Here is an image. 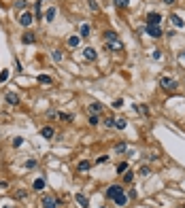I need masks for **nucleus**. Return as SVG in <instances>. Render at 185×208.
I'll return each mask as SVG.
<instances>
[{"label":"nucleus","instance_id":"obj_14","mask_svg":"<svg viewBox=\"0 0 185 208\" xmlns=\"http://www.w3.org/2000/svg\"><path fill=\"white\" fill-rule=\"evenodd\" d=\"M34 40H36V36H34V34H30V32L21 34V43H24V45H32Z\"/></svg>","mask_w":185,"mask_h":208},{"label":"nucleus","instance_id":"obj_5","mask_svg":"<svg viewBox=\"0 0 185 208\" xmlns=\"http://www.w3.org/2000/svg\"><path fill=\"white\" fill-rule=\"evenodd\" d=\"M40 204H43V208H58V200H55V197H51V196H45Z\"/></svg>","mask_w":185,"mask_h":208},{"label":"nucleus","instance_id":"obj_27","mask_svg":"<svg viewBox=\"0 0 185 208\" xmlns=\"http://www.w3.org/2000/svg\"><path fill=\"white\" fill-rule=\"evenodd\" d=\"M100 119H98V115H89V125H98Z\"/></svg>","mask_w":185,"mask_h":208},{"label":"nucleus","instance_id":"obj_29","mask_svg":"<svg viewBox=\"0 0 185 208\" xmlns=\"http://www.w3.org/2000/svg\"><path fill=\"white\" fill-rule=\"evenodd\" d=\"M21 145H24V138H19V136H17V138H13V147H15V149L21 147Z\"/></svg>","mask_w":185,"mask_h":208},{"label":"nucleus","instance_id":"obj_26","mask_svg":"<svg viewBox=\"0 0 185 208\" xmlns=\"http://www.w3.org/2000/svg\"><path fill=\"white\" fill-rule=\"evenodd\" d=\"M149 166H140V170H138V174H140V176H149Z\"/></svg>","mask_w":185,"mask_h":208},{"label":"nucleus","instance_id":"obj_22","mask_svg":"<svg viewBox=\"0 0 185 208\" xmlns=\"http://www.w3.org/2000/svg\"><path fill=\"white\" fill-rule=\"evenodd\" d=\"M113 4H115V7H119V9H126V7L130 4V0H113Z\"/></svg>","mask_w":185,"mask_h":208},{"label":"nucleus","instance_id":"obj_36","mask_svg":"<svg viewBox=\"0 0 185 208\" xmlns=\"http://www.w3.org/2000/svg\"><path fill=\"white\" fill-rule=\"evenodd\" d=\"M107 161H109V157H107V155H100V157L96 159V164H107Z\"/></svg>","mask_w":185,"mask_h":208},{"label":"nucleus","instance_id":"obj_8","mask_svg":"<svg viewBox=\"0 0 185 208\" xmlns=\"http://www.w3.org/2000/svg\"><path fill=\"white\" fill-rule=\"evenodd\" d=\"M83 58H85V60H89V62H94L96 58H98V53H96V49H94V47H85V49H83Z\"/></svg>","mask_w":185,"mask_h":208},{"label":"nucleus","instance_id":"obj_1","mask_svg":"<svg viewBox=\"0 0 185 208\" xmlns=\"http://www.w3.org/2000/svg\"><path fill=\"white\" fill-rule=\"evenodd\" d=\"M160 85L164 87V89H170V91H174L177 87H179V81L177 79H173V76H160Z\"/></svg>","mask_w":185,"mask_h":208},{"label":"nucleus","instance_id":"obj_32","mask_svg":"<svg viewBox=\"0 0 185 208\" xmlns=\"http://www.w3.org/2000/svg\"><path fill=\"white\" fill-rule=\"evenodd\" d=\"M36 159H28V161H26V168H36Z\"/></svg>","mask_w":185,"mask_h":208},{"label":"nucleus","instance_id":"obj_20","mask_svg":"<svg viewBox=\"0 0 185 208\" xmlns=\"http://www.w3.org/2000/svg\"><path fill=\"white\" fill-rule=\"evenodd\" d=\"M79 43H81V36H70L68 38V47H79Z\"/></svg>","mask_w":185,"mask_h":208},{"label":"nucleus","instance_id":"obj_38","mask_svg":"<svg viewBox=\"0 0 185 208\" xmlns=\"http://www.w3.org/2000/svg\"><path fill=\"white\" fill-rule=\"evenodd\" d=\"M89 9H92V11H98V4H96V0H89Z\"/></svg>","mask_w":185,"mask_h":208},{"label":"nucleus","instance_id":"obj_9","mask_svg":"<svg viewBox=\"0 0 185 208\" xmlns=\"http://www.w3.org/2000/svg\"><path fill=\"white\" fill-rule=\"evenodd\" d=\"M4 100H7L11 106H17V104H19V96H17V94H13V91H9V94L4 96Z\"/></svg>","mask_w":185,"mask_h":208},{"label":"nucleus","instance_id":"obj_37","mask_svg":"<svg viewBox=\"0 0 185 208\" xmlns=\"http://www.w3.org/2000/svg\"><path fill=\"white\" fill-rule=\"evenodd\" d=\"M138 113H143V115H149V110H147V106H145V104H140V106H138Z\"/></svg>","mask_w":185,"mask_h":208},{"label":"nucleus","instance_id":"obj_15","mask_svg":"<svg viewBox=\"0 0 185 208\" xmlns=\"http://www.w3.org/2000/svg\"><path fill=\"white\" fill-rule=\"evenodd\" d=\"M128 151H130V147H128L126 142H119V145L115 147V153H117V155H123V153H128Z\"/></svg>","mask_w":185,"mask_h":208},{"label":"nucleus","instance_id":"obj_17","mask_svg":"<svg viewBox=\"0 0 185 208\" xmlns=\"http://www.w3.org/2000/svg\"><path fill=\"white\" fill-rule=\"evenodd\" d=\"M89 113H92V115H98V113H102V104H100V102H94V104L89 106Z\"/></svg>","mask_w":185,"mask_h":208},{"label":"nucleus","instance_id":"obj_33","mask_svg":"<svg viewBox=\"0 0 185 208\" xmlns=\"http://www.w3.org/2000/svg\"><path fill=\"white\" fill-rule=\"evenodd\" d=\"M126 170H128V164H126V161L117 166V172H119V174H123V172H126Z\"/></svg>","mask_w":185,"mask_h":208},{"label":"nucleus","instance_id":"obj_19","mask_svg":"<svg viewBox=\"0 0 185 208\" xmlns=\"http://www.w3.org/2000/svg\"><path fill=\"white\" fill-rule=\"evenodd\" d=\"M126 125H128L126 119H113V127H117V130H123Z\"/></svg>","mask_w":185,"mask_h":208},{"label":"nucleus","instance_id":"obj_4","mask_svg":"<svg viewBox=\"0 0 185 208\" xmlns=\"http://www.w3.org/2000/svg\"><path fill=\"white\" fill-rule=\"evenodd\" d=\"M160 21H162L160 13H149L147 15V25H160Z\"/></svg>","mask_w":185,"mask_h":208},{"label":"nucleus","instance_id":"obj_40","mask_svg":"<svg viewBox=\"0 0 185 208\" xmlns=\"http://www.w3.org/2000/svg\"><path fill=\"white\" fill-rule=\"evenodd\" d=\"M160 58H162V51L155 49V51H153V60H160Z\"/></svg>","mask_w":185,"mask_h":208},{"label":"nucleus","instance_id":"obj_16","mask_svg":"<svg viewBox=\"0 0 185 208\" xmlns=\"http://www.w3.org/2000/svg\"><path fill=\"white\" fill-rule=\"evenodd\" d=\"M170 21L174 24V28H183V25H185V21L179 17V15H170Z\"/></svg>","mask_w":185,"mask_h":208},{"label":"nucleus","instance_id":"obj_35","mask_svg":"<svg viewBox=\"0 0 185 208\" xmlns=\"http://www.w3.org/2000/svg\"><path fill=\"white\" fill-rule=\"evenodd\" d=\"M121 106H123V100L121 98H117L115 102H113V109H121Z\"/></svg>","mask_w":185,"mask_h":208},{"label":"nucleus","instance_id":"obj_23","mask_svg":"<svg viewBox=\"0 0 185 208\" xmlns=\"http://www.w3.org/2000/svg\"><path fill=\"white\" fill-rule=\"evenodd\" d=\"M60 119H62V121H66V123H70L74 117L70 115V113H60Z\"/></svg>","mask_w":185,"mask_h":208},{"label":"nucleus","instance_id":"obj_6","mask_svg":"<svg viewBox=\"0 0 185 208\" xmlns=\"http://www.w3.org/2000/svg\"><path fill=\"white\" fill-rule=\"evenodd\" d=\"M147 34L151 38H160L162 36V28L160 25H147Z\"/></svg>","mask_w":185,"mask_h":208},{"label":"nucleus","instance_id":"obj_42","mask_svg":"<svg viewBox=\"0 0 185 208\" xmlns=\"http://www.w3.org/2000/svg\"><path fill=\"white\" fill-rule=\"evenodd\" d=\"M162 2H164V4H168V7H170V4H174V0H162Z\"/></svg>","mask_w":185,"mask_h":208},{"label":"nucleus","instance_id":"obj_43","mask_svg":"<svg viewBox=\"0 0 185 208\" xmlns=\"http://www.w3.org/2000/svg\"><path fill=\"white\" fill-rule=\"evenodd\" d=\"M4 208H13V206H4Z\"/></svg>","mask_w":185,"mask_h":208},{"label":"nucleus","instance_id":"obj_13","mask_svg":"<svg viewBox=\"0 0 185 208\" xmlns=\"http://www.w3.org/2000/svg\"><path fill=\"white\" fill-rule=\"evenodd\" d=\"M74 197H77V202H79V206H81V208H89V200H87L83 193H77Z\"/></svg>","mask_w":185,"mask_h":208},{"label":"nucleus","instance_id":"obj_28","mask_svg":"<svg viewBox=\"0 0 185 208\" xmlns=\"http://www.w3.org/2000/svg\"><path fill=\"white\" fill-rule=\"evenodd\" d=\"M132 178H134L132 172H126V174H123V183H132Z\"/></svg>","mask_w":185,"mask_h":208},{"label":"nucleus","instance_id":"obj_2","mask_svg":"<svg viewBox=\"0 0 185 208\" xmlns=\"http://www.w3.org/2000/svg\"><path fill=\"white\" fill-rule=\"evenodd\" d=\"M107 49L113 51V53H117V51H123V43L119 38H113V40H107Z\"/></svg>","mask_w":185,"mask_h":208},{"label":"nucleus","instance_id":"obj_21","mask_svg":"<svg viewBox=\"0 0 185 208\" xmlns=\"http://www.w3.org/2000/svg\"><path fill=\"white\" fill-rule=\"evenodd\" d=\"M38 83H40V85H51V79L47 74H40V76H38Z\"/></svg>","mask_w":185,"mask_h":208},{"label":"nucleus","instance_id":"obj_11","mask_svg":"<svg viewBox=\"0 0 185 208\" xmlns=\"http://www.w3.org/2000/svg\"><path fill=\"white\" fill-rule=\"evenodd\" d=\"M40 136L49 140V138H53V136H55V132H53V127H49V125H45V127L40 130Z\"/></svg>","mask_w":185,"mask_h":208},{"label":"nucleus","instance_id":"obj_31","mask_svg":"<svg viewBox=\"0 0 185 208\" xmlns=\"http://www.w3.org/2000/svg\"><path fill=\"white\" fill-rule=\"evenodd\" d=\"M62 58H64V55H62V51H60V49L53 51V60H55V62H62Z\"/></svg>","mask_w":185,"mask_h":208},{"label":"nucleus","instance_id":"obj_25","mask_svg":"<svg viewBox=\"0 0 185 208\" xmlns=\"http://www.w3.org/2000/svg\"><path fill=\"white\" fill-rule=\"evenodd\" d=\"M89 168H92V164H89V161H81V164H79V172H87Z\"/></svg>","mask_w":185,"mask_h":208},{"label":"nucleus","instance_id":"obj_41","mask_svg":"<svg viewBox=\"0 0 185 208\" xmlns=\"http://www.w3.org/2000/svg\"><path fill=\"white\" fill-rule=\"evenodd\" d=\"M128 197H132V200L136 197V191H134V189H130V191H128Z\"/></svg>","mask_w":185,"mask_h":208},{"label":"nucleus","instance_id":"obj_10","mask_svg":"<svg viewBox=\"0 0 185 208\" xmlns=\"http://www.w3.org/2000/svg\"><path fill=\"white\" fill-rule=\"evenodd\" d=\"M113 202H115V206H126V202H128V196H126V193H119V196H115L113 197Z\"/></svg>","mask_w":185,"mask_h":208},{"label":"nucleus","instance_id":"obj_3","mask_svg":"<svg viewBox=\"0 0 185 208\" xmlns=\"http://www.w3.org/2000/svg\"><path fill=\"white\" fill-rule=\"evenodd\" d=\"M123 191V187L121 185H111V187H109V189H107V197H115V196H119V193H121Z\"/></svg>","mask_w":185,"mask_h":208},{"label":"nucleus","instance_id":"obj_30","mask_svg":"<svg viewBox=\"0 0 185 208\" xmlns=\"http://www.w3.org/2000/svg\"><path fill=\"white\" fill-rule=\"evenodd\" d=\"M113 38H117L115 32H111V30H109V32H104V40H113Z\"/></svg>","mask_w":185,"mask_h":208},{"label":"nucleus","instance_id":"obj_7","mask_svg":"<svg viewBox=\"0 0 185 208\" xmlns=\"http://www.w3.org/2000/svg\"><path fill=\"white\" fill-rule=\"evenodd\" d=\"M32 21H34V17H32V13L28 11V13H24L21 17H19V24L24 25V28H28V25H32Z\"/></svg>","mask_w":185,"mask_h":208},{"label":"nucleus","instance_id":"obj_12","mask_svg":"<svg viewBox=\"0 0 185 208\" xmlns=\"http://www.w3.org/2000/svg\"><path fill=\"white\" fill-rule=\"evenodd\" d=\"M55 15H58V9H55V7H49V9L45 11V21H53Z\"/></svg>","mask_w":185,"mask_h":208},{"label":"nucleus","instance_id":"obj_24","mask_svg":"<svg viewBox=\"0 0 185 208\" xmlns=\"http://www.w3.org/2000/svg\"><path fill=\"white\" fill-rule=\"evenodd\" d=\"M89 32H92V28H89L87 24H83V25H81V36H83V38H85V36H89Z\"/></svg>","mask_w":185,"mask_h":208},{"label":"nucleus","instance_id":"obj_34","mask_svg":"<svg viewBox=\"0 0 185 208\" xmlns=\"http://www.w3.org/2000/svg\"><path fill=\"white\" fill-rule=\"evenodd\" d=\"M7 79H9V70H2V72H0V83H4Z\"/></svg>","mask_w":185,"mask_h":208},{"label":"nucleus","instance_id":"obj_18","mask_svg":"<svg viewBox=\"0 0 185 208\" xmlns=\"http://www.w3.org/2000/svg\"><path fill=\"white\" fill-rule=\"evenodd\" d=\"M32 189H34V191L45 189V178H36V181H34V185H32Z\"/></svg>","mask_w":185,"mask_h":208},{"label":"nucleus","instance_id":"obj_39","mask_svg":"<svg viewBox=\"0 0 185 208\" xmlns=\"http://www.w3.org/2000/svg\"><path fill=\"white\" fill-rule=\"evenodd\" d=\"M47 117H49V119H55V117H60V115H58L55 110H49V113H47Z\"/></svg>","mask_w":185,"mask_h":208}]
</instances>
